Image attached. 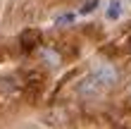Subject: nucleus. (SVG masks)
I'll list each match as a JSON object with an SVG mask.
<instances>
[{"label": "nucleus", "mask_w": 131, "mask_h": 129, "mask_svg": "<svg viewBox=\"0 0 131 129\" xmlns=\"http://www.w3.org/2000/svg\"><path fill=\"white\" fill-rule=\"evenodd\" d=\"M105 91H107V88L100 84L93 74H86V77H83L79 84H76V93H79L81 98H100Z\"/></svg>", "instance_id": "f03ea898"}, {"label": "nucleus", "mask_w": 131, "mask_h": 129, "mask_svg": "<svg viewBox=\"0 0 131 129\" xmlns=\"http://www.w3.org/2000/svg\"><path fill=\"white\" fill-rule=\"evenodd\" d=\"M95 7H98V0H88L86 5H81V10H79V12H81V14H88V12H93Z\"/></svg>", "instance_id": "39448f33"}, {"label": "nucleus", "mask_w": 131, "mask_h": 129, "mask_svg": "<svg viewBox=\"0 0 131 129\" xmlns=\"http://www.w3.org/2000/svg\"><path fill=\"white\" fill-rule=\"evenodd\" d=\"M91 74H93V77H95L105 88H112V86L119 84V72H117V67H114L112 62H107V60H95L93 67H91Z\"/></svg>", "instance_id": "f257e3e1"}, {"label": "nucleus", "mask_w": 131, "mask_h": 129, "mask_svg": "<svg viewBox=\"0 0 131 129\" xmlns=\"http://www.w3.org/2000/svg\"><path fill=\"white\" fill-rule=\"evenodd\" d=\"M129 5H131V0H129Z\"/></svg>", "instance_id": "423d86ee"}, {"label": "nucleus", "mask_w": 131, "mask_h": 129, "mask_svg": "<svg viewBox=\"0 0 131 129\" xmlns=\"http://www.w3.org/2000/svg\"><path fill=\"white\" fill-rule=\"evenodd\" d=\"M41 57L45 60V65H50V67H60V62H62V57H60L55 50H50V48H41Z\"/></svg>", "instance_id": "20e7f679"}, {"label": "nucleus", "mask_w": 131, "mask_h": 129, "mask_svg": "<svg viewBox=\"0 0 131 129\" xmlns=\"http://www.w3.org/2000/svg\"><path fill=\"white\" fill-rule=\"evenodd\" d=\"M122 14H124V3H122V0H110V3L105 5V19L117 22Z\"/></svg>", "instance_id": "7ed1b4c3"}]
</instances>
